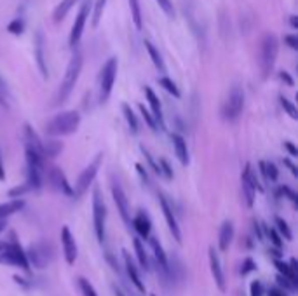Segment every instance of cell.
I'll use <instances>...</instances> for the list:
<instances>
[{
    "label": "cell",
    "instance_id": "obj_1",
    "mask_svg": "<svg viewBox=\"0 0 298 296\" xmlns=\"http://www.w3.org/2000/svg\"><path fill=\"white\" fill-rule=\"evenodd\" d=\"M80 126V113L75 110H66L58 113L56 117L47 122L46 126V133L53 138L58 136H70L73 134Z\"/></svg>",
    "mask_w": 298,
    "mask_h": 296
},
{
    "label": "cell",
    "instance_id": "obj_2",
    "mask_svg": "<svg viewBox=\"0 0 298 296\" xmlns=\"http://www.w3.org/2000/svg\"><path fill=\"white\" fill-rule=\"evenodd\" d=\"M82 65H84L82 53H80V51H75V53L72 54V60H70L68 67H66V74H65L63 82H61V86H60V91H58V98H56L58 105L65 103V101L68 100L70 93L73 91V87H75L77 80H79V77H80Z\"/></svg>",
    "mask_w": 298,
    "mask_h": 296
},
{
    "label": "cell",
    "instance_id": "obj_3",
    "mask_svg": "<svg viewBox=\"0 0 298 296\" xmlns=\"http://www.w3.org/2000/svg\"><path fill=\"white\" fill-rule=\"evenodd\" d=\"M242 108H244V91H242L241 86H234L229 91V96H227L225 103H223V119L229 120V122H234L242 113Z\"/></svg>",
    "mask_w": 298,
    "mask_h": 296
},
{
    "label": "cell",
    "instance_id": "obj_4",
    "mask_svg": "<svg viewBox=\"0 0 298 296\" xmlns=\"http://www.w3.org/2000/svg\"><path fill=\"white\" fill-rule=\"evenodd\" d=\"M101 162H103V153H96V157H94V159L91 160V162L87 164L86 167H84L82 173L79 174V180H77V183H75L73 195H75V197H82L84 193L89 190V186L93 185L94 178H96L99 167H101Z\"/></svg>",
    "mask_w": 298,
    "mask_h": 296
},
{
    "label": "cell",
    "instance_id": "obj_5",
    "mask_svg": "<svg viewBox=\"0 0 298 296\" xmlns=\"http://www.w3.org/2000/svg\"><path fill=\"white\" fill-rule=\"evenodd\" d=\"M117 58H110L101 68V74H99V101L105 103L110 98L113 89V82H115L117 77Z\"/></svg>",
    "mask_w": 298,
    "mask_h": 296
},
{
    "label": "cell",
    "instance_id": "obj_6",
    "mask_svg": "<svg viewBox=\"0 0 298 296\" xmlns=\"http://www.w3.org/2000/svg\"><path fill=\"white\" fill-rule=\"evenodd\" d=\"M277 39L274 34H267L262 40V74L267 79L270 75V72L274 70L275 65V58H277Z\"/></svg>",
    "mask_w": 298,
    "mask_h": 296
},
{
    "label": "cell",
    "instance_id": "obj_7",
    "mask_svg": "<svg viewBox=\"0 0 298 296\" xmlns=\"http://www.w3.org/2000/svg\"><path fill=\"white\" fill-rule=\"evenodd\" d=\"M93 223H94V233L99 242L105 240V223H106V206L101 197L99 188H94L93 192Z\"/></svg>",
    "mask_w": 298,
    "mask_h": 296
},
{
    "label": "cell",
    "instance_id": "obj_8",
    "mask_svg": "<svg viewBox=\"0 0 298 296\" xmlns=\"http://www.w3.org/2000/svg\"><path fill=\"white\" fill-rule=\"evenodd\" d=\"M27 259L37 268H46L53 259V247L46 240H39V242L32 244L27 251Z\"/></svg>",
    "mask_w": 298,
    "mask_h": 296
},
{
    "label": "cell",
    "instance_id": "obj_9",
    "mask_svg": "<svg viewBox=\"0 0 298 296\" xmlns=\"http://www.w3.org/2000/svg\"><path fill=\"white\" fill-rule=\"evenodd\" d=\"M241 188H242V197H244V202L248 207H253L255 204V195H256V188L262 190L263 186L258 183L256 180V174L253 171L251 164H246L244 169L241 174Z\"/></svg>",
    "mask_w": 298,
    "mask_h": 296
},
{
    "label": "cell",
    "instance_id": "obj_10",
    "mask_svg": "<svg viewBox=\"0 0 298 296\" xmlns=\"http://www.w3.org/2000/svg\"><path fill=\"white\" fill-rule=\"evenodd\" d=\"M112 195H113V202H115L117 206V211H119L120 218H122V221L126 223L127 226L131 225V207H129V200H127L126 193H124L122 186L119 183H113L112 185Z\"/></svg>",
    "mask_w": 298,
    "mask_h": 296
},
{
    "label": "cell",
    "instance_id": "obj_11",
    "mask_svg": "<svg viewBox=\"0 0 298 296\" xmlns=\"http://www.w3.org/2000/svg\"><path fill=\"white\" fill-rule=\"evenodd\" d=\"M91 9V2L89 0H84L82 7H80L79 14H77V20L72 27V32H70V47H75L79 44L80 37H82V32L84 27H86V20H87V14H89Z\"/></svg>",
    "mask_w": 298,
    "mask_h": 296
},
{
    "label": "cell",
    "instance_id": "obj_12",
    "mask_svg": "<svg viewBox=\"0 0 298 296\" xmlns=\"http://www.w3.org/2000/svg\"><path fill=\"white\" fill-rule=\"evenodd\" d=\"M209 268H211V275L215 279V284L218 286V289L222 293L227 291V282H225V275H223V268H222V263H220L218 253L215 251V247H209Z\"/></svg>",
    "mask_w": 298,
    "mask_h": 296
},
{
    "label": "cell",
    "instance_id": "obj_13",
    "mask_svg": "<svg viewBox=\"0 0 298 296\" xmlns=\"http://www.w3.org/2000/svg\"><path fill=\"white\" fill-rule=\"evenodd\" d=\"M159 204H161V209H163V214L166 218V223H168V226H169V230H171L175 240L176 242H182V232H180V226H178V221H176L173 206L168 202V199H166L164 195H159Z\"/></svg>",
    "mask_w": 298,
    "mask_h": 296
},
{
    "label": "cell",
    "instance_id": "obj_14",
    "mask_svg": "<svg viewBox=\"0 0 298 296\" xmlns=\"http://www.w3.org/2000/svg\"><path fill=\"white\" fill-rule=\"evenodd\" d=\"M148 239H150V246H152V251H154V261H156L157 270H159L161 275H163L164 279H171V275H169L168 256H166L163 246H161V242L156 239V237H148Z\"/></svg>",
    "mask_w": 298,
    "mask_h": 296
},
{
    "label": "cell",
    "instance_id": "obj_15",
    "mask_svg": "<svg viewBox=\"0 0 298 296\" xmlns=\"http://www.w3.org/2000/svg\"><path fill=\"white\" fill-rule=\"evenodd\" d=\"M61 246H63V254H65L66 263L73 265L77 259V251L79 249H77V242H75V239H73L68 226L61 228Z\"/></svg>",
    "mask_w": 298,
    "mask_h": 296
},
{
    "label": "cell",
    "instance_id": "obj_16",
    "mask_svg": "<svg viewBox=\"0 0 298 296\" xmlns=\"http://www.w3.org/2000/svg\"><path fill=\"white\" fill-rule=\"evenodd\" d=\"M25 145H27V152L33 153L35 157H39V159L46 160L44 159V143L40 141L39 134L33 131L32 126H25Z\"/></svg>",
    "mask_w": 298,
    "mask_h": 296
},
{
    "label": "cell",
    "instance_id": "obj_17",
    "mask_svg": "<svg viewBox=\"0 0 298 296\" xmlns=\"http://www.w3.org/2000/svg\"><path fill=\"white\" fill-rule=\"evenodd\" d=\"M49 181L53 183L54 188H56L58 192L63 193V195H68V197L73 195L72 185L68 183V180H66L65 173L60 169V167H53V169H51V173H49Z\"/></svg>",
    "mask_w": 298,
    "mask_h": 296
},
{
    "label": "cell",
    "instance_id": "obj_18",
    "mask_svg": "<svg viewBox=\"0 0 298 296\" xmlns=\"http://www.w3.org/2000/svg\"><path fill=\"white\" fill-rule=\"evenodd\" d=\"M145 96H146V101H148L150 105V113H152V117L156 119L157 122V127L159 129H164L166 124H164V115H163V107H161V101L159 98H157V94L154 93L150 87H145Z\"/></svg>",
    "mask_w": 298,
    "mask_h": 296
},
{
    "label": "cell",
    "instance_id": "obj_19",
    "mask_svg": "<svg viewBox=\"0 0 298 296\" xmlns=\"http://www.w3.org/2000/svg\"><path fill=\"white\" fill-rule=\"evenodd\" d=\"M131 223H132V226H134L136 232H138L139 237H143V239H148L150 230H152V223H150V218H148V214H146L145 211H138V214L132 218Z\"/></svg>",
    "mask_w": 298,
    "mask_h": 296
},
{
    "label": "cell",
    "instance_id": "obj_20",
    "mask_svg": "<svg viewBox=\"0 0 298 296\" xmlns=\"http://www.w3.org/2000/svg\"><path fill=\"white\" fill-rule=\"evenodd\" d=\"M122 253H124V263H126V272H127V275H129L132 286H134L136 289L139 291V293H145V284H143L141 277H139L138 268H136V265L132 263L129 253H127V251H122Z\"/></svg>",
    "mask_w": 298,
    "mask_h": 296
},
{
    "label": "cell",
    "instance_id": "obj_21",
    "mask_svg": "<svg viewBox=\"0 0 298 296\" xmlns=\"http://www.w3.org/2000/svg\"><path fill=\"white\" fill-rule=\"evenodd\" d=\"M171 141H173V147H175V153L178 157L180 164L182 166H189L190 162V157H189V148H187V141L183 140V136L180 134H171Z\"/></svg>",
    "mask_w": 298,
    "mask_h": 296
},
{
    "label": "cell",
    "instance_id": "obj_22",
    "mask_svg": "<svg viewBox=\"0 0 298 296\" xmlns=\"http://www.w3.org/2000/svg\"><path fill=\"white\" fill-rule=\"evenodd\" d=\"M44 51H46V46H44V37L42 34H37L35 37V58H37V65H39V70L42 74L44 79H47L49 72H47V65H46V58H44Z\"/></svg>",
    "mask_w": 298,
    "mask_h": 296
},
{
    "label": "cell",
    "instance_id": "obj_23",
    "mask_svg": "<svg viewBox=\"0 0 298 296\" xmlns=\"http://www.w3.org/2000/svg\"><path fill=\"white\" fill-rule=\"evenodd\" d=\"M232 239H234V225H232V221H223V225L220 226V233H218L220 251L229 249V246L232 244Z\"/></svg>",
    "mask_w": 298,
    "mask_h": 296
},
{
    "label": "cell",
    "instance_id": "obj_24",
    "mask_svg": "<svg viewBox=\"0 0 298 296\" xmlns=\"http://www.w3.org/2000/svg\"><path fill=\"white\" fill-rule=\"evenodd\" d=\"M23 207H25L23 199H13V200H9V202L0 204V220H7V218L16 214L18 211H21Z\"/></svg>",
    "mask_w": 298,
    "mask_h": 296
},
{
    "label": "cell",
    "instance_id": "obj_25",
    "mask_svg": "<svg viewBox=\"0 0 298 296\" xmlns=\"http://www.w3.org/2000/svg\"><path fill=\"white\" fill-rule=\"evenodd\" d=\"M260 167V173H262V178L265 183H274L277 180L279 173H277V167H275L274 162H265V160H260L258 162Z\"/></svg>",
    "mask_w": 298,
    "mask_h": 296
},
{
    "label": "cell",
    "instance_id": "obj_26",
    "mask_svg": "<svg viewBox=\"0 0 298 296\" xmlns=\"http://www.w3.org/2000/svg\"><path fill=\"white\" fill-rule=\"evenodd\" d=\"M274 265L277 266V270H279V275L286 277V279H288L289 282H293V284H295V286H298V273L295 272V270L291 268V266L288 265V263H284V261H279V259H275V261H274Z\"/></svg>",
    "mask_w": 298,
    "mask_h": 296
},
{
    "label": "cell",
    "instance_id": "obj_27",
    "mask_svg": "<svg viewBox=\"0 0 298 296\" xmlns=\"http://www.w3.org/2000/svg\"><path fill=\"white\" fill-rule=\"evenodd\" d=\"M145 47H146V51H148V54H150V58H152V61H154V65H156V68L164 74L166 67H164V60H163V56H161L159 49H157V47L154 46L152 42H148V40H145Z\"/></svg>",
    "mask_w": 298,
    "mask_h": 296
},
{
    "label": "cell",
    "instance_id": "obj_28",
    "mask_svg": "<svg viewBox=\"0 0 298 296\" xmlns=\"http://www.w3.org/2000/svg\"><path fill=\"white\" fill-rule=\"evenodd\" d=\"M134 251H136V258H138V261H139V265H141V268L150 270L148 254H146L145 246H143V242L139 239H134Z\"/></svg>",
    "mask_w": 298,
    "mask_h": 296
},
{
    "label": "cell",
    "instance_id": "obj_29",
    "mask_svg": "<svg viewBox=\"0 0 298 296\" xmlns=\"http://www.w3.org/2000/svg\"><path fill=\"white\" fill-rule=\"evenodd\" d=\"M63 150V145L56 140H49L47 143H44V159H54L58 157Z\"/></svg>",
    "mask_w": 298,
    "mask_h": 296
},
{
    "label": "cell",
    "instance_id": "obj_30",
    "mask_svg": "<svg viewBox=\"0 0 298 296\" xmlns=\"http://www.w3.org/2000/svg\"><path fill=\"white\" fill-rule=\"evenodd\" d=\"M75 2L77 0H63L61 4H58V7L54 9V14H53V18H54V21L56 23H60L61 20L68 14V11L72 9L73 6H75Z\"/></svg>",
    "mask_w": 298,
    "mask_h": 296
},
{
    "label": "cell",
    "instance_id": "obj_31",
    "mask_svg": "<svg viewBox=\"0 0 298 296\" xmlns=\"http://www.w3.org/2000/svg\"><path fill=\"white\" fill-rule=\"evenodd\" d=\"M122 112H124V117H126V120H127V126H129L131 133L136 134L138 133V119H136L134 112L131 110V107L127 103L122 105Z\"/></svg>",
    "mask_w": 298,
    "mask_h": 296
},
{
    "label": "cell",
    "instance_id": "obj_32",
    "mask_svg": "<svg viewBox=\"0 0 298 296\" xmlns=\"http://www.w3.org/2000/svg\"><path fill=\"white\" fill-rule=\"evenodd\" d=\"M77 286H79V291L82 296H98L94 286L87 279H84V277H79V279H77Z\"/></svg>",
    "mask_w": 298,
    "mask_h": 296
},
{
    "label": "cell",
    "instance_id": "obj_33",
    "mask_svg": "<svg viewBox=\"0 0 298 296\" xmlns=\"http://www.w3.org/2000/svg\"><path fill=\"white\" fill-rule=\"evenodd\" d=\"M275 226H277V230L275 232L279 233L281 237H284L286 240H291V230H289V226H288V223H286L282 218H279V216H275Z\"/></svg>",
    "mask_w": 298,
    "mask_h": 296
},
{
    "label": "cell",
    "instance_id": "obj_34",
    "mask_svg": "<svg viewBox=\"0 0 298 296\" xmlns=\"http://www.w3.org/2000/svg\"><path fill=\"white\" fill-rule=\"evenodd\" d=\"M129 7H131V14H132V21H134L136 28H141V11H139V2L138 0H129Z\"/></svg>",
    "mask_w": 298,
    "mask_h": 296
},
{
    "label": "cell",
    "instance_id": "obj_35",
    "mask_svg": "<svg viewBox=\"0 0 298 296\" xmlns=\"http://www.w3.org/2000/svg\"><path fill=\"white\" fill-rule=\"evenodd\" d=\"M159 84L164 87L166 91H168L169 94H173L175 98H180V89L176 87V84L173 82L171 79H168V77H163V79H159Z\"/></svg>",
    "mask_w": 298,
    "mask_h": 296
},
{
    "label": "cell",
    "instance_id": "obj_36",
    "mask_svg": "<svg viewBox=\"0 0 298 296\" xmlns=\"http://www.w3.org/2000/svg\"><path fill=\"white\" fill-rule=\"evenodd\" d=\"M141 152H143V155H145V159H146V162H148V166H150V169L154 171V173L157 174V176H161V167H159V162H157L156 159H154V155L148 152L145 147H141Z\"/></svg>",
    "mask_w": 298,
    "mask_h": 296
},
{
    "label": "cell",
    "instance_id": "obj_37",
    "mask_svg": "<svg viewBox=\"0 0 298 296\" xmlns=\"http://www.w3.org/2000/svg\"><path fill=\"white\" fill-rule=\"evenodd\" d=\"M139 112H141V115H143V119H145V122H146V126L150 127L152 131H157L159 127H157V122H156V119L152 117V113H150L148 110L145 108V105H139Z\"/></svg>",
    "mask_w": 298,
    "mask_h": 296
},
{
    "label": "cell",
    "instance_id": "obj_38",
    "mask_svg": "<svg viewBox=\"0 0 298 296\" xmlns=\"http://www.w3.org/2000/svg\"><path fill=\"white\" fill-rule=\"evenodd\" d=\"M279 100H281V105H282V108L286 110V113H288L291 119H298V112H296L295 105H293L291 101H289L288 98H284V96H281Z\"/></svg>",
    "mask_w": 298,
    "mask_h": 296
},
{
    "label": "cell",
    "instance_id": "obj_39",
    "mask_svg": "<svg viewBox=\"0 0 298 296\" xmlns=\"http://www.w3.org/2000/svg\"><path fill=\"white\" fill-rule=\"evenodd\" d=\"M105 6H106V0H96V4H94L93 27H98V23H99V18H101L103 11H105Z\"/></svg>",
    "mask_w": 298,
    "mask_h": 296
},
{
    "label": "cell",
    "instance_id": "obj_40",
    "mask_svg": "<svg viewBox=\"0 0 298 296\" xmlns=\"http://www.w3.org/2000/svg\"><path fill=\"white\" fill-rule=\"evenodd\" d=\"M7 32L13 35H21L25 32V23L21 20H14L9 23V27H7Z\"/></svg>",
    "mask_w": 298,
    "mask_h": 296
},
{
    "label": "cell",
    "instance_id": "obj_41",
    "mask_svg": "<svg viewBox=\"0 0 298 296\" xmlns=\"http://www.w3.org/2000/svg\"><path fill=\"white\" fill-rule=\"evenodd\" d=\"M159 167H161V176H164L166 180H173V169H171V166H169L168 160L161 159Z\"/></svg>",
    "mask_w": 298,
    "mask_h": 296
},
{
    "label": "cell",
    "instance_id": "obj_42",
    "mask_svg": "<svg viewBox=\"0 0 298 296\" xmlns=\"http://www.w3.org/2000/svg\"><path fill=\"white\" fill-rule=\"evenodd\" d=\"M279 192H281L288 200H291L293 206H298V195L293 192L291 188H289V186H281V188H279Z\"/></svg>",
    "mask_w": 298,
    "mask_h": 296
},
{
    "label": "cell",
    "instance_id": "obj_43",
    "mask_svg": "<svg viewBox=\"0 0 298 296\" xmlns=\"http://www.w3.org/2000/svg\"><path fill=\"white\" fill-rule=\"evenodd\" d=\"M30 186H28L27 183H23L21 186H14V188H11L9 190V197H23L27 192H30Z\"/></svg>",
    "mask_w": 298,
    "mask_h": 296
},
{
    "label": "cell",
    "instance_id": "obj_44",
    "mask_svg": "<svg viewBox=\"0 0 298 296\" xmlns=\"http://www.w3.org/2000/svg\"><path fill=\"white\" fill-rule=\"evenodd\" d=\"M267 233H268V237H270V242L274 244L277 249H281L282 247V240H281V235H279L277 232H275L274 228H267Z\"/></svg>",
    "mask_w": 298,
    "mask_h": 296
},
{
    "label": "cell",
    "instance_id": "obj_45",
    "mask_svg": "<svg viewBox=\"0 0 298 296\" xmlns=\"http://www.w3.org/2000/svg\"><path fill=\"white\" fill-rule=\"evenodd\" d=\"M255 268H256L255 261H253L251 258H246L244 261H242V265H241V273H242V275H248V273L253 272Z\"/></svg>",
    "mask_w": 298,
    "mask_h": 296
},
{
    "label": "cell",
    "instance_id": "obj_46",
    "mask_svg": "<svg viewBox=\"0 0 298 296\" xmlns=\"http://www.w3.org/2000/svg\"><path fill=\"white\" fill-rule=\"evenodd\" d=\"M263 294V286L260 280H253L249 286V296H262Z\"/></svg>",
    "mask_w": 298,
    "mask_h": 296
},
{
    "label": "cell",
    "instance_id": "obj_47",
    "mask_svg": "<svg viewBox=\"0 0 298 296\" xmlns=\"http://www.w3.org/2000/svg\"><path fill=\"white\" fill-rule=\"evenodd\" d=\"M157 2H159L161 9H163L164 13L168 14V16H173V13H175V11H173V4H171V0H157Z\"/></svg>",
    "mask_w": 298,
    "mask_h": 296
},
{
    "label": "cell",
    "instance_id": "obj_48",
    "mask_svg": "<svg viewBox=\"0 0 298 296\" xmlns=\"http://www.w3.org/2000/svg\"><path fill=\"white\" fill-rule=\"evenodd\" d=\"M136 171H138V174H139V178H141L143 183H145V185H150V178H148V174H146L145 167H143L141 164H136Z\"/></svg>",
    "mask_w": 298,
    "mask_h": 296
},
{
    "label": "cell",
    "instance_id": "obj_49",
    "mask_svg": "<svg viewBox=\"0 0 298 296\" xmlns=\"http://www.w3.org/2000/svg\"><path fill=\"white\" fill-rule=\"evenodd\" d=\"M284 42L288 44V46L291 47L293 51L298 49V42H296V37H295V35H286V37H284Z\"/></svg>",
    "mask_w": 298,
    "mask_h": 296
},
{
    "label": "cell",
    "instance_id": "obj_50",
    "mask_svg": "<svg viewBox=\"0 0 298 296\" xmlns=\"http://www.w3.org/2000/svg\"><path fill=\"white\" fill-rule=\"evenodd\" d=\"M279 77H281V80H282V82H286L289 87H293V86H295V80L291 79V75H289L288 72H281V74H279Z\"/></svg>",
    "mask_w": 298,
    "mask_h": 296
},
{
    "label": "cell",
    "instance_id": "obj_51",
    "mask_svg": "<svg viewBox=\"0 0 298 296\" xmlns=\"http://www.w3.org/2000/svg\"><path fill=\"white\" fill-rule=\"evenodd\" d=\"M268 296H288V294H286L284 289L275 286V287H270V289H268Z\"/></svg>",
    "mask_w": 298,
    "mask_h": 296
},
{
    "label": "cell",
    "instance_id": "obj_52",
    "mask_svg": "<svg viewBox=\"0 0 298 296\" xmlns=\"http://www.w3.org/2000/svg\"><path fill=\"white\" fill-rule=\"evenodd\" d=\"M284 148L289 152V155H293V157H296V155H298V150L295 148V145L289 143V141H284Z\"/></svg>",
    "mask_w": 298,
    "mask_h": 296
},
{
    "label": "cell",
    "instance_id": "obj_53",
    "mask_svg": "<svg viewBox=\"0 0 298 296\" xmlns=\"http://www.w3.org/2000/svg\"><path fill=\"white\" fill-rule=\"evenodd\" d=\"M282 162H284V166H288V167H289V171H291V174H293V176H298L296 166L291 162V160H289V159H284V160H282Z\"/></svg>",
    "mask_w": 298,
    "mask_h": 296
},
{
    "label": "cell",
    "instance_id": "obj_54",
    "mask_svg": "<svg viewBox=\"0 0 298 296\" xmlns=\"http://www.w3.org/2000/svg\"><path fill=\"white\" fill-rule=\"evenodd\" d=\"M6 180V169H4V164H2V157H0V181Z\"/></svg>",
    "mask_w": 298,
    "mask_h": 296
},
{
    "label": "cell",
    "instance_id": "obj_55",
    "mask_svg": "<svg viewBox=\"0 0 298 296\" xmlns=\"http://www.w3.org/2000/svg\"><path fill=\"white\" fill-rule=\"evenodd\" d=\"M289 25H291V28H298V18L296 16L289 18Z\"/></svg>",
    "mask_w": 298,
    "mask_h": 296
},
{
    "label": "cell",
    "instance_id": "obj_56",
    "mask_svg": "<svg viewBox=\"0 0 298 296\" xmlns=\"http://www.w3.org/2000/svg\"><path fill=\"white\" fill-rule=\"evenodd\" d=\"M113 294H115V296H126V294L122 293V291L119 289V287H113Z\"/></svg>",
    "mask_w": 298,
    "mask_h": 296
},
{
    "label": "cell",
    "instance_id": "obj_57",
    "mask_svg": "<svg viewBox=\"0 0 298 296\" xmlns=\"http://www.w3.org/2000/svg\"><path fill=\"white\" fill-rule=\"evenodd\" d=\"M6 225H7L6 220H0V233H2L4 230H6Z\"/></svg>",
    "mask_w": 298,
    "mask_h": 296
},
{
    "label": "cell",
    "instance_id": "obj_58",
    "mask_svg": "<svg viewBox=\"0 0 298 296\" xmlns=\"http://www.w3.org/2000/svg\"><path fill=\"white\" fill-rule=\"evenodd\" d=\"M4 86V84H2V79H0V87H2Z\"/></svg>",
    "mask_w": 298,
    "mask_h": 296
},
{
    "label": "cell",
    "instance_id": "obj_59",
    "mask_svg": "<svg viewBox=\"0 0 298 296\" xmlns=\"http://www.w3.org/2000/svg\"><path fill=\"white\" fill-rule=\"evenodd\" d=\"M152 296H157V294H152Z\"/></svg>",
    "mask_w": 298,
    "mask_h": 296
}]
</instances>
